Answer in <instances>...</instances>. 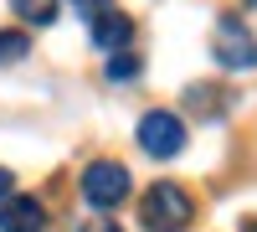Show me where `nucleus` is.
Wrapping results in <instances>:
<instances>
[{"label": "nucleus", "mask_w": 257, "mask_h": 232, "mask_svg": "<svg viewBox=\"0 0 257 232\" xmlns=\"http://www.w3.org/2000/svg\"><path fill=\"white\" fill-rule=\"evenodd\" d=\"M139 217L149 232H185L190 217H196V201H190L175 181H155L144 191V206H139Z\"/></svg>", "instance_id": "f257e3e1"}, {"label": "nucleus", "mask_w": 257, "mask_h": 232, "mask_svg": "<svg viewBox=\"0 0 257 232\" xmlns=\"http://www.w3.org/2000/svg\"><path fill=\"white\" fill-rule=\"evenodd\" d=\"M139 150L155 155V160H175V155L185 150V124H180V114L149 109V114L139 119Z\"/></svg>", "instance_id": "f03ea898"}, {"label": "nucleus", "mask_w": 257, "mask_h": 232, "mask_svg": "<svg viewBox=\"0 0 257 232\" xmlns=\"http://www.w3.org/2000/svg\"><path fill=\"white\" fill-rule=\"evenodd\" d=\"M128 196V171L118 160H93L82 171V201L98 206V212H113V206Z\"/></svg>", "instance_id": "7ed1b4c3"}, {"label": "nucleus", "mask_w": 257, "mask_h": 232, "mask_svg": "<svg viewBox=\"0 0 257 232\" xmlns=\"http://www.w3.org/2000/svg\"><path fill=\"white\" fill-rule=\"evenodd\" d=\"M211 52H216L221 67H257V36L242 26L237 16H221L216 21V36H211Z\"/></svg>", "instance_id": "20e7f679"}, {"label": "nucleus", "mask_w": 257, "mask_h": 232, "mask_svg": "<svg viewBox=\"0 0 257 232\" xmlns=\"http://www.w3.org/2000/svg\"><path fill=\"white\" fill-rule=\"evenodd\" d=\"M0 232H47V212L36 196H6L0 201Z\"/></svg>", "instance_id": "39448f33"}, {"label": "nucleus", "mask_w": 257, "mask_h": 232, "mask_svg": "<svg viewBox=\"0 0 257 232\" xmlns=\"http://www.w3.org/2000/svg\"><path fill=\"white\" fill-rule=\"evenodd\" d=\"M128 36H134V21H128L123 11H103V16H93V41H98L103 52L128 47Z\"/></svg>", "instance_id": "423d86ee"}, {"label": "nucleus", "mask_w": 257, "mask_h": 232, "mask_svg": "<svg viewBox=\"0 0 257 232\" xmlns=\"http://www.w3.org/2000/svg\"><path fill=\"white\" fill-rule=\"evenodd\" d=\"M11 11L21 21H36V26H52L57 21V0H11Z\"/></svg>", "instance_id": "0eeeda50"}, {"label": "nucleus", "mask_w": 257, "mask_h": 232, "mask_svg": "<svg viewBox=\"0 0 257 232\" xmlns=\"http://www.w3.org/2000/svg\"><path fill=\"white\" fill-rule=\"evenodd\" d=\"M31 52V36L26 31H0V67H6V62H21Z\"/></svg>", "instance_id": "6e6552de"}, {"label": "nucleus", "mask_w": 257, "mask_h": 232, "mask_svg": "<svg viewBox=\"0 0 257 232\" xmlns=\"http://www.w3.org/2000/svg\"><path fill=\"white\" fill-rule=\"evenodd\" d=\"M108 78L118 83H128V78H139V57H128V52H118V57H108Z\"/></svg>", "instance_id": "1a4fd4ad"}, {"label": "nucleus", "mask_w": 257, "mask_h": 232, "mask_svg": "<svg viewBox=\"0 0 257 232\" xmlns=\"http://www.w3.org/2000/svg\"><path fill=\"white\" fill-rule=\"evenodd\" d=\"M72 6H77L82 16H88V21H93V16H103V11H108V6H113V0H72Z\"/></svg>", "instance_id": "9d476101"}, {"label": "nucleus", "mask_w": 257, "mask_h": 232, "mask_svg": "<svg viewBox=\"0 0 257 232\" xmlns=\"http://www.w3.org/2000/svg\"><path fill=\"white\" fill-rule=\"evenodd\" d=\"M82 232H123V227H118V222H108V217H98V222H88Z\"/></svg>", "instance_id": "9b49d317"}, {"label": "nucleus", "mask_w": 257, "mask_h": 232, "mask_svg": "<svg viewBox=\"0 0 257 232\" xmlns=\"http://www.w3.org/2000/svg\"><path fill=\"white\" fill-rule=\"evenodd\" d=\"M11 196V171H0V201Z\"/></svg>", "instance_id": "f8f14e48"}, {"label": "nucleus", "mask_w": 257, "mask_h": 232, "mask_svg": "<svg viewBox=\"0 0 257 232\" xmlns=\"http://www.w3.org/2000/svg\"><path fill=\"white\" fill-rule=\"evenodd\" d=\"M252 232H257V227H252Z\"/></svg>", "instance_id": "ddd939ff"}]
</instances>
